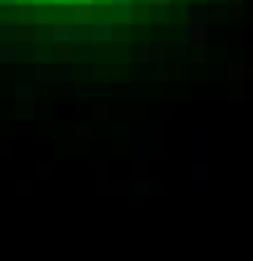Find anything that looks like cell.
<instances>
[{
	"mask_svg": "<svg viewBox=\"0 0 253 261\" xmlns=\"http://www.w3.org/2000/svg\"><path fill=\"white\" fill-rule=\"evenodd\" d=\"M87 38L96 42V46H108V42H112V29H108V25H96V29H87Z\"/></svg>",
	"mask_w": 253,
	"mask_h": 261,
	"instance_id": "obj_1",
	"label": "cell"
},
{
	"mask_svg": "<svg viewBox=\"0 0 253 261\" xmlns=\"http://www.w3.org/2000/svg\"><path fill=\"white\" fill-rule=\"evenodd\" d=\"M75 38H79L75 25H58V29H54V42H75Z\"/></svg>",
	"mask_w": 253,
	"mask_h": 261,
	"instance_id": "obj_2",
	"label": "cell"
},
{
	"mask_svg": "<svg viewBox=\"0 0 253 261\" xmlns=\"http://www.w3.org/2000/svg\"><path fill=\"white\" fill-rule=\"evenodd\" d=\"M112 21H116V25L129 21V5H112Z\"/></svg>",
	"mask_w": 253,
	"mask_h": 261,
	"instance_id": "obj_3",
	"label": "cell"
},
{
	"mask_svg": "<svg viewBox=\"0 0 253 261\" xmlns=\"http://www.w3.org/2000/svg\"><path fill=\"white\" fill-rule=\"evenodd\" d=\"M9 42H13V29H9V25H0V46H9Z\"/></svg>",
	"mask_w": 253,
	"mask_h": 261,
	"instance_id": "obj_4",
	"label": "cell"
},
{
	"mask_svg": "<svg viewBox=\"0 0 253 261\" xmlns=\"http://www.w3.org/2000/svg\"><path fill=\"white\" fill-rule=\"evenodd\" d=\"M166 5H170V0H154V9H166Z\"/></svg>",
	"mask_w": 253,
	"mask_h": 261,
	"instance_id": "obj_5",
	"label": "cell"
},
{
	"mask_svg": "<svg viewBox=\"0 0 253 261\" xmlns=\"http://www.w3.org/2000/svg\"><path fill=\"white\" fill-rule=\"evenodd\" d=\"M112 5H129V0H112Z\"/></svg>",
	"mask_w": 253,
	"mask_h": 261,
	"instance_id": "obj_6",
	"label": "cell"
},
{
	"mask_svg": "<svg viewBox=\"0 0 253 261\" xmlns=\"http://www.w3.org/2000/svg\"><path fill=\"white\" fill-rule=\"evenodd\" d=\"M0 5H9V0H0Z\"/></svg>",
	"mask_w": 253,
	"mask_h": 261,
	"instance_id": "obj_7",
	"label": "cell"
}]
</instances>
